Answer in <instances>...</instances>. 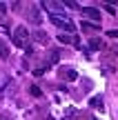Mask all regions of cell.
<instances>
[{"label":"cell","mask_w":118,"mask_h":120,"mask_svg":"<svg viewBox=\"0 0 118 120\" xmlns=\"http://www.w3.org/2000/svg\"><path fill=\"white\" fill-rule=\"evenodd\" d=\"M11 42H13V47H18V49H29V31H27L25 27H18V29L13 31V36H11Z\"/></svg>","instance_id":"6da1fadb"},{"label":"cell","mask_w":118,"mask_h":120,"mask_svg":"<svg viewBox=\"0 0 118 120\" xmlns=\"http://www.w3.org/2000/svg\"><path fill=\"white\" fill-rule=\"evenodd\" d=\"M49 20H51L53 25H58L60 29H67L69 34H74V31H76L74 22H71V20H69L67 16H60V13H51V16H49Z\"/></svg>","instance_id":"7a4b0ae2"},{"label":"cell","mask_w":118,"mask_h":120,"mask_svg":"<svg viewBox=\"0 0 118 120\" xmlns=\"http://www.w3.org/2000/svg\"><path fill=\"white\" fill-rule=\"evenodd\" d=\"M83 16H87L89 20H96V22H100V11H98V9H91V7H83Z\"/></svg>","instance_id":"3957f363"},{"label":"cell","mask_w":118,"mask_h":120,"mask_svg":"<svg viewBox=\"0 0 118 120\" xmlns=\"http://www.w3.org/2000/svg\"><path fill=\"white\" fill-rule=\"evenodd\" d=\"M60 78H62V80H76V78H78V71H74V69H62V71H60Z\"/></svg>","instance_id":"277c9868"},{"label":"cell","mask_w":118,"mask_h":120,"mask_svg":"<svg viewBox=\"0 0 118 120\" xmlns=\"http://www.w3.org/2000/svg\"><path fill=\"white\" fill-rule=\"evenodd\" d=\"M58 40H60V42H71V45H78V38H76V36H67V34H60L58 36Z\"/></svg>","instance_id":"5b68a950"},{"label":"cell","mask_w":118,"mask_h":120,"mask_svg":"<svg viewBox=\"0 0 118 120\" xmlns=\"http://www.w3.org/2000/svg\"><path fill=\"white\" fill-rule=\"evenodd\" d=\"M89 105H91L94 109H100V111L105 109V107H103V98H100V96H94V98L89 100Z\"/></svg>","instance_id":"8992f818"},{"label":"cell","mask_w":118,"mask_h":120,"mask_svg":"<svg viewBox=\"0 0 118 120\" xmlns=\"http://www.w3.org/2000/svg\"><path fill=\"white\" fill-rule=\"evenodd\" d=\"M100 47H103V42H100L98 38H91V40H89V49H94V51H96V49H100Z\"/></svg>","instance_id":"52a82bcc"},{"label":"cell","mask_w":118,"mask_h":120,"mask_svg":"<svg viewBox=\"0 0 118 120\" xmlns=\"http://www.w3.org/2000/svg\"><path fill=\"white\" fill-rule=\"evenodd\" d=\"M31 96H36V98H40V96H42V91L38 89V85H31Z\"/></svg>","instance_id":"ba28073f"},{"label":"cell","mask_w":118,"mask_h":120,"mask_svg":"<svg viewBox=\"0 0 118 120\" xmlns=\"http://www.w3.org/2000/svg\"><path fill=\"white\" fill-rule=\"evenodd\" d=\"M96 25H89V22H83V31H96Z\"/></svg>","instance_id":"9c48e42d"},{"label":"cell","mask_w":118,"mask_h":120,"mask_svg":"<svg viewBox=\"0 0 118 120\" xmlns=\"http://www.w3.org/2000/svg\"><path fill=\"white\" fill-rule=\"evenodd\" d=\"M109 38H118V29H111L109 31Z\"/></svg>","instance_id":"30bf717a"},{"label":"cell","mask_w":118,"mask_h":120,"mask_svg":"<svg viewBox=\"0 0 118 120\" xmlns=\"http://www.w3.org/2000/svg\"><path fill=\"white\" fill-rule=\"evenodd\" d=\"M4 11H7V4H4V2H0V13H4Z\"/></svg>","instance_id":"8fae6325"},{"label":"cell","mask_w":118,"mask_h":120,"mask_svg":"<svg viewBox=\"0 0 118 120\" xmlns=\"http://www.w3.org/2000/svg\"><path fill=\"white\" fill-rule=\"evenodd\" d=\"M89 120H96V118H89Z\"/></svg>","instance_id":"7c38bea8"}]
</instances>
